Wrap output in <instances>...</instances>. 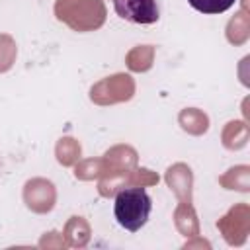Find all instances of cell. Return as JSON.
<instances>
[{"label": "cell", "mask_w": 250, "mask_h": 250, "mask_svg": "<svg viewBox=\"0 0 250 250\" xmlns=\"http://www.w3.org/2000/svg\"><path fill=\"white\" fill-rule=\"evenodd\" d=\"M189 6L201 14H223L227 12L236 0H188Z\"/></svg>", "instance_id": "3"}, {"label": "cell", "mask_w": 250, "mask_h": 250, "mask_svg": "<svg viewBox=\"0 0 250 250\" xmlns=\"http://www.w3.org/2000/svg\"><path fill=\"white\" fill-rule=\"evenodd\" d=\"M150 211L152 199L145 188H125L117 191L113 201V215L125 230L137 232L141 227H145Z\"/></svg>", "instance_id": "1"}, {"label": "cell", "mask_w": 250, "mask_h": 250, "mask_svg": "<svg viewBox=\"0 0 250 250\" xmlns=\"http://www.w3.org/2000/svg\"><path fill=\"white\" fill-rule=\"evenodd\" d=\"M113 8L119 18L131 23L148 25V23L158 21L160 18L156 0H113Z\"/></svg>", "instance_id": "2"}]
</instances>
